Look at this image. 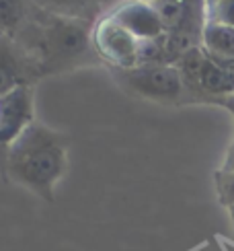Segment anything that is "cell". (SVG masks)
Here are the masks:
<instances>
[{"label":"cell","mask_w":234,"mask_h":251,"mask_svg":"<svg viewBox=\"0 0 234 251\" xmlns=\"http://www.w3.org/2000/svg\"><path fill=\"white\" fill-rule=\"evenodd\" d=\"M142 2H148V4H154V2H158V0H142Z\"/></svg>","instance_id":"9a60e30c"},{"label":"cell","mask_w":234,"mask_h":251,"mask_svg":"<svg viewBox=\"0 0 234 251\" xmlns=\"http://www.w3.org/2000/svg\"><path fill=\"white\" fill-rule=\"evenodd\" d=\"M206 23L234 27V0H210L206 2Z\"/></svg>","instance_id":"7c38bea8"},{"label":"cell","mask_w":234,"mask_h":251,"mask_svg":"<svg viewBox=\"0 0 234 251\" xmlns=\"http://www.w3.org/2000/svg\"><path fill=\"white\" fill-rule=\"evenodd\" d=\"M218 107H224L230 116H232V120H234V95H228V97H224V99H220L218 103H216Z\"/></svg>","instance_id":"5bb4252c"},{"label":"cell","mask_w":234,"mask_h":251,"mask_svg":"<svg viewBox=\"0 0 234 251\" xmlns=\"http://www.w3.org/2000/svg\"><path fill=\"white\" fill-rule=\"evenodd\" d=\"M93 25L89 21L47 15L35 6L17 41L35 62L39 76L46 78L101 62L93 46Z\"/></svg>","instance_id":"6da1fadb"},{"label":"cell","mask_w":234,"mask_h":251,"mask_svg":"<svg viewBox=\"0 0 234 251\" xmlns=\"http://www.w3.org/2000/svg\"><path fill=\"white\" fill-rule=\"evenodd\" d=\"M93 46L99 60L105 62L109 70H125L140 64V39H136L109 15H103L93 25Z\"/></svg>","instance_id":"277c9868"},{"label":"cell","mask_w":234,"mask_h":251,"mask_svg":"<svg viewBox=\"0 0 234 251\" xmlns=\"http://www.w3.org/2000/svg\"><path fill=\"white\" fill-rule=\"evenodd\" d=\"M35 122L33 87H19L0 97V175L6 177V156L19 136Z\"/></svg>","instance_id":"5b68a950"},{"label":"cell","mask_w":234,"mask_h":251,"mask_svg":"<svg viewBox=\"0 0 234 251\" xmlns=\"http://www.w3.org/2000/svg\"><path fill=\"white\" fill-rule=\"evenodd\" d=\"M115 82L125 93L163 105H185L187 91L175 64H138L134 68H111Z\"/></svg>","instance_id":"3957f363"},{"label":"cell","mask_w":234,"mask_h":251,"mask_svg":"<svg viewBox=\"0 0 234 251\" xmlns=\"http://www.w3.org/2000/svg\"><path fill=\"white\" fill-rule=\"evenodd\" d=\"M35 13L31 0H0V35L17 39Z\"/></svg>","instance_id":"9c48e42d"},{"label":"cell","mask_w":234,"mask_h":251,"mask_svg":"<svg viewBox=\"0 0 234 251\" xmlns=\"http://www.w3.org/2000/svg\"><path fill=\"white\" fill-rule=\"evenodd\" d=\"M107 15L140 41H150L164 35L161 15L156 13L154 4L142 0H123L115 4Z\"/></svg>","instance_id":"52a82bcc"},{"label":"cell","mask_w":234,"mask_h":251,"mask_svg":"<svg viewBox=\"0 0 234 251\" xmlns=\"http://www.w3.org/2000/svg\"><path fill=\"white\" fill-rule=\"evenodd\" d=\"M201 48L211 58L234 60V27L206 23L201 31Z\"/></svg>","instance_id":"30bf717a"},{"label":"cell","mask_w":234,"mask_h":251,"mask_svg":"<svg viewBox=\"0 0 234 251\" xmlns=\"http://www.w3.org/2000/svg\"><path fill=\"white\" fill-rule=\"evenodd\" d=\"M216 192L226 208H234V140L226 152V159L216 171Z\"/></svg>","instance_id":"8fae6325"},{"label":"cell","mask_w":234,"mask_h":251,"mask_svg":"<svg viewBox=\"0 0 234 251\" xmlns=\"http://www.w3.org/2000/svg\"><path fill=\"white\" fill-rule=\"evenodd\" d=\"M214 60L218 62V66L224 70V75H226L230 87H232V91H234V60H226V58H214Z\"/></svg>","instance_id":"4fadbf2b"},{"label":"cell","mask_w":234,"mask_h":251,"mask_svg":"<svg viewBox=\"0 0 234 251\" xmlns=\"http://www.w3.org/2000/svg\"><path fill=\"white\" fill-rule=\"evenodd\" d=\"M31 2L47 15L97 23L103 15H107L105 8H109L111 0H31Z\"/></svg>","instance_id":"ba28073f"},{"label":"cell","mask_w":234,"mask_h":251,"mask_svg":"<svg viewBox=\"0 0 234 251\" xmlns=\"http://www.w3.org/2000/svg\"><path fill=\"white\" fill-rule=\"evenodd\" d=\"M68 169L66 136L33 122L10 146L6 156V177L17 185L27 187L41 200L54 202L56 183Z\"/></svg>","instance_id":"7a4b0ae2"},{"label":"cell","mask_w":234,"mask_h":251,"mask_svg":"<svg viewBox=\"0 0 234 251\" xmlns=\"http://www.w3.org/2000/svg\"><path fill=\"white\" fill-rule=\"evenodd\" d=\"M41 80L35 62L17 39L0 35V97L19 87H33Z\"/></svg>","instance_id":"8992f818"}]
</instances>
